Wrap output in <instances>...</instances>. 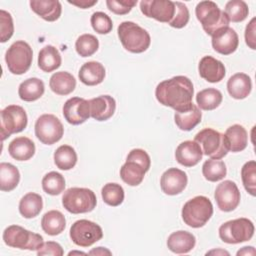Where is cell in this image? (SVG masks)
Returning a JSON list of instances; mask_svg holds the SVG:
<instances>
[{"label": "cell", "mask_w": 256, "mask_h": 256, "mask_svg": "<svg viewBox=\"0 0 256 256\" xmlns=\"http://www.w3.org/2000/svg\"><path fill=\"white\" fill-rule=\"evenodd\" d=\"M224 137L229 151L240 152L247 147L248 134L242 125L234 124L228 127Z\"/></svg>", "instance_id": "obj_27"}, {"label": "cell", "mask_w": 256, "mask_h": 256, "mask_svg": "<svg viewBox=\"0 0 256 256\" xmlns=\"http://www.w3.org/2000/svg\"><path fill=\"white\" fill-rule=\"evenodd\" d=\"M79 80L87 86H95L103 82L105 78V68L97 61L84 63L78 73Z\"/></svg>", "instance_id": "obj_23"}, {"label": "cell", "mask_w": 256, "mask_h": 256, "mask_svg": "<svg viewBox=\"0 0 256 256\" xmlns=\"http://www.w3.org/2000/svg\"><path fill=\"white\" fill-rule=\"evenodd\" d=\"M203 153L197 142L187 140L180 143L175 151V158L179 164L185 167H193L202 159Z\"/></svg>", "instance_id": "obj_18"}, {"label": "cell", "mask_w": 256, "mask_h": 256, "mask_svg": "<svg viewBox=\"0 0 256 256\" xmlns=\"http://www.w3.org/2000/svg\"><path fill=\"white\" fill-rule=\"evenodd\" d=\"M214 198L221 211L230 212L237 208L241 196L236 183L231 180H225L216 187Z\"/></svg>", "instance_id": "obj_13"}, {"label": "cell", "mask_w": 256, "mask_h": 256, "mask_svg": "<svg viewBox=\"0 0 256 256\" xmlns=\"http://www.w3.org/2000/svg\"><path fill=\"white\" fill-rule=\"evenodd\" d=\"M207 255H210V254H216V255H218V254H220V255H229V252H227V251H225V250H221V249H218V250H211V251H209V252H207L206 253Z\"/></svg>", "instance_id": "obj_53"}, {"label": "cell", "mask_w": 256, "mask_h": 256, "mask_svg": "<svg viewBox=\"0 0 256 256\" xmlns=\"http://www.w3.org/2000/svg\"><path fill=\"white\" fill-rule=\"evenodd\" d=\"M117 32L123 47L131 53H142L150 46L151 38L149 33L132 21L120 23Z\"/></svg>", "instance_id": "obj_2"}, {"label": "cell", "mask_w": 256, "mask_h": 256, "mask_svg": "<svg viewBox=\"0 0 256 256\" xmlns=\"http://www.w3.org/2000/svg\"><path fill=\"white\" fill-rule=\"evenodd\" d=\"M211 42L216 52L222 55H230L238 48L239 38L236 31L228 26L215 32L212 35Z\"/></svg>", "instance_id": "obj_17"}, {"label": "cell", "mask_w": 256, "mask_h": 256, "mask_svg": "<svg viewBox=\"0 0 256 256\" xmlns=\"http://www.w3.org/2000/svg\"><path fill=\"white\" fill-rule=\"evenodd\" d=\"M146 170L137 162L126 160L120 168L121 179L130 186H138L144 179Z\"/></svg>", "instance_id": "obj_33"}, {"label": "cell", "mask_w": 256, "mask_h": 256, "mask_svg": "<svg viewBox=\"0 0 256 256\" xmlns=\"http://www.w3.org/2000/svg\"><path fill=\"white\" fill-rule=\"evenodd\" d=\"M140 9L146 17L162 23H169L175 13L174 2L170 0H143Z\"/></svg>", "instance_id": "obj_14"}, {"label": "cell", "mask_w": 256, "mask_h": 256, "mask_svg": "<svg viewBox=\"0 0 256 256\" xmlns=\"http://www.w3.org/2000/svg\"><path fill=\"white\" fill-rule=\"evenodd\" d=\"M6 245L22 250L37 251L43 245V237L19 225H10L3 232Z\"/></svg>", "instance_id": "obj_6"}, {"label": "cell", "mask_w": 256, "mask_h": 256, "mask_svg": "<svg viewBox=\"0 0 256 256\" xmlns=\"http://www.w3.org/2000/svg\"><path fill=\"white\" fill-rule=\"evenodd\" d=\"M196 244L195 236L185 230H179L169 235L167 246L170 251L176 254H186L190 252Z\"/></svg>", "instance_id": "obj_21"}, {"label": "cell", "mask_w": 256, "mask_h": 256, "mask_svg": "<svg viewBox=\"0 0 256 256\" xmlns=\"http://www.w3.org/2000/svg\"><path fill=\"white\" fill-rule=\"evenodd\" d=\"M10 156L18 161H27L35 154V144L28 137H17L8 146Z\"/></svg>", "instance_id": "obj_26"}, {"label": "cell", "mask_w": 256, "mask_h": 256, "mask_svg": "<svg viewBox=\"0 0 256 256\" xmlns=\"http://www.w3.org/2000/svg\"><path fill=\"white\" fill-rule=\"evenodd\" d=\"M103 201L109 206H119L124 201V189L118 183H107L101 189Z\"/></svg>", "instance_id": "obj_39"}, {"label": "cell", "mask_w": 256, "mask_h": 256, "mask_svg": "<svg viewBox=\"0 0 256 256\" xmlns=\"http://www.w3.org/2000/svg\"><path fill=\"white\" fill-rule=\"evenodd\" d=\"M62 58L58 49L52 45L43 47L38 54V67L44 72H52L61 66Z\"/></svg>", "instance_id": "obj_31"}, {"label": "cell", "mask_w": 256, "mask_h": 256, "mask_svg": "<svg viewBox=\"0 0 256 256\" xmlns=\"http://www.w3.org/2000/svg\"><path fill=\"white\" fill-rule=\"evenodd\" d=\"M202 118V113L198 106L191 104L190 107L181 111H175L174 120L177 127L183 131H191L195 128Z\"/></svg>", "instance_id": "obj_25"}, {"label": "cell", "mask_w": 256, "mask_h": 256, "mask_svg": "<svg viewBox=\"0 0 256 256\" xmlns=\"http://www.w3.org/2000/svg\"><path fill=\"white\" fill-rule=\"evenodd\" d=\"M41 227L42 230L50 236L59 235L66 227L65 216L58 210H50L43 215Z\"/></svg>", "instance_id": "obj_30"}, {"label": "cell", "mask_w": 256, "mask_h": 256, "mask_svg": "<svg viewBox=\"0 0 256 256\" xmlns=\"http://www.w3.org/2000/svg\"><path fill=\"white\" fill-rule=\"evenodd\" d=\"M195 14L203 30L212 36L218 30L229 26V19L213 1H201L195 8Z\"/></svg>", "instance_id": "obj_3"}, {"label": "cell", "mask_w": 256, "mask_h": 256, "mask_svg": "<svg viewBox=\"0 0 256 256\" xmlns=\"http://www.w3.org/2000/svg\"><path fill=\"white\" fill-rule=\"evenodd\" d=\"M89 255H111V251L108 250L107 248H104V247H97L93 250H91L89 253Z\"/></svg>", "instance_id": "obj_51"}, {"label": "cell", "mask_w": 256, "mask_h": 256, "mask_svg": "<svg viewBox=\"0 0 256 256\" xmlns=\"http://www.w3.org/2000/svg\"><path fill=\"white\" fill-rule=\"evenodd\" d=\"M64 254L63 248L61 245L55 241H48L43 243V245L37 250L38 256L43 255H53V256H62Z\"/></svg>", "instance_id": "obj_48"}, {"label": "cell", "mask_w": 256, "mask_h": 256, "mask_svg": "<svg viewBox=\"0 0 256 256\" xmlns=\"http://www.w3.org/2000/svg\"><path fill=\"white\" fill-rule=\"evenodd\" d=\"M49 86L55 94L65 96L74 91L76 87V79L69 72H56L51 76Z\"/></svg>", "instance_id": "obj_28"}, {"label": "cell", "mask_w": 256, "mask_h": 256, "mask_svg": "<svg viewBox=\"0 0 256 256\" xmlns=\"http://www.w3.org/2000/svg\"><path fill=\"white\" fill-rule=\"evenodd\" d=\"M99 48L98 39L92 34H82L75 42V49L81 57L92 56Z\"/></svg>", "instance_id": "obj_41"}, {"label": "cell", "mask_w": 256, "mask_h": 256, "mask_svg": "<svg viewBox=\"0 0 256 256\" xmlns=\"http://www.w3.org/2000/svg\"><path fill=\"white\" fill-rule=\"evenodd\" d=\"M97 204L95 193L88 188L72 187L62 196L63 207L72 214L88 213L94 210Z\"/></svg>", "instance_id": "obj_5"}, {"label": "cell", "mask_w": 256, "mask_h": 256, "mask_svg": "<svg viewBox=\"0 0 256 256\" xmlns=\"http://www.w3.org/2000/svg\"><path fill=\"white\" fill-rule=\"evenodd\" d=\"M137 4V0H107L108 9L117 15L128 14Z\"/></svg>", "instance_id": "obj_46"}, {"label": "cell", "mask_w": 256, "mask_h": 256, "mask_svg": "<svg viewBox=\"0 0 256 256\" xmlns=\"http://www.w3.org/2000/svg\"><path fill=\"white\" fill-rule=\"evenodd\" d=\"M45 92L44 82L36 77L24 80L18 88V95L21 100L32 102L38 100Z\"/></svg>", "instance_id": "obj_29"}, {"label": "cell", "mask_w": 256, "mask_h": 256, "mask_svg": "<svg viewBox=\"0 0 256 256\" xmlns=\"http://www.w3.org/2000/svg\"><path fill=\"white\" fill-rule=\"evenodd\" d=\"M224 13L229 21L238 23L244 21L249 13L247 4L242 0H230L226 3Z\"/></svg>", "instance_id": "obj_40"}, {"label": "cell", "mask_w": 256, "mask_h": 256, "mask_svg": "<svg viewBox=\"0 0 256 256\" xmlns=\"http://www.w3.org/2000/svg\"><path fill=\"white\" fill-rule=\"evenodd\" d=\"M193 94L194 87L192 81L182 75L160 82L155 89L157 101L175 111H181L190 107Z\"/></svg>", "instance_id": "obj_1"}, {"label": "cell", "mask_w": 256, "mask_h": 256, "mask_svg": "<svg viewBox=\"0 0 256 256\" xmlns=\"http://www.w3.org/2000/svg\"><path fill=\"white\" fill-rule=\"evenodd\" d=\"M174 6H175V13L172 20L168 24L173 28L180 29L186 26L189 21V18H190L189 10L184 3L179 1L174 2Z\"/></svg>", "instance_id": "obj_44"}, {"label": "cell", "mask_w": 256, "mask_h": 256, "mask_svg": "<svg viewBox=\"0 0 256 256\" xmlns=\"http://www.w3.org/2000/svg\"><path fill=\"white\" fill-rule=\"evenodd\" d=\"M202 174L206 180L210 182H217L226 176L227 168L222 160L209 159L203 163Z\"/></svg>", "instance_id": "obj_37"}, {"label": "cell", "mask_w": 256, "mask_h": 256, "mask_svg": "<svg viewBox=\"0 0 256 256\" xmlns=\"http://www.w3.org/2000/svg\"><path fill=\"white\" fill-rule=\"evenodd\" d=\"M35 135L45 145H52L58 142L63 134L64 128L59 120L53 114H43L35 122Z\"/></svg>", "instance_id": "obj_12"}, {"label": "cell", "mask_w": 256, "mask_h": 256, "mask_svg": "<svg viewBox=\"0 0 256 256\" xmlns=\"http://www.w3.org/2000/svg\"><path fill=\"white\" fill-rule=\"evenodd\" d=\"M69 235L72 242L77 246L89 247L102 239L103 231L95 222L80 219L71 225Z\"/></svg>", "instance_id": "obj_11"}, {"label": "cell", "mask_w": 256, "mask_h": 256, "mask_svg": "<svg viewBox=\"0 0 256 256\" xmlns=\"http://www.w3.org/2000/svg\"><path fill=\"white\" fill-rule=\"evenodd\" d=\"M54 163L61 170H70L77 163V153L70 145H61L54 152Z\"/></svg>", "instance_id": "obj_35"}, {"label": "cell", "mask_w": 256, "mask_h": 256, "mask_svg": "<svg viewBox=\"0 0 256 256\" xmlns=\"http://www.w3.org/2000/svg\"><path fill=\"white\" fill-rule=\"evenodd\" d=\"M73 254H83V255H86V253L80 252V251H71V252H69L68 255H73Z\"/></svg>", "instance_id": "obj_54"}, {"label": "cell", "mask_w": 256, "mask_h": 256, "mask_svg": "<svg viewBox=\"0 0 256 256\" xmlns=\"http://www.w3.org/2000/svg\"><path fill=\"white\" fill-rule=\"evenodd\" d=\"M29 4L33 12L48 22L58 20L62 13L61 3L57 0H31Z\"/></svg>", "instance_id": "obj_22"}, {"label": "cell", "mask_w": 256, "mask_h": 256, "mask_svg": "<svg viewBox=\"0 0 256 256\" xmlns=\"http://www.w3.org/2000/svg\"><path fill=\"white\" fill-rule=\"evenodd\" d=\"M0 41L2 43L8 41L14 33V24L12 16L9 12L0 10Z\"/></svg>", "instance_id": "obj_45"}, {"label": "cell", "mask_w": 256, "mask_h": 256, "mask_svg": "<svg viewBox=\"0 0 256 256\" xmlns=\"http://www.w3.org/2000/svg\"><path fill=\"white\" fill-rule=\"evenodd\" d=\"M187 174L178 168H169L166 170L160 179V186L162 191L167 195L180 194L187 186Z\"/></svg>", "instance_id": "obj_16"}, {"label": "cell", "mask_w": 256, "mask_h": 256, "mask_svg": "<svg viewBox=\"0 0 256 256\" xmlns=\"http://www.w3.org/2000/svg\"><path fill=\"white\" fill-rule=\"evenodd\" d=\"M91 26L99 34H108L113 28L111 18L104 12H94L90 19Z\"/></svg>", "instance_id": "obj_43"}, {"label": "cell", "mask_w": 256, "mask_h": 256, "mask_svg": "<svg viewBox=\"0 0 256 256\" xmlns=\"http://www.w3.org/2000/svg\"><path fill=\"white\" fill-rule=\"evenodd\" d=\"M90 116L97 121H106L116 110V101L110 95H100L89 100Z\"/></svg>", "instance_id": "obj_19"}, {"label": "cell", "mask_w": 256, "mask_h": 256, "mask_svg": "<svg viewBox=\"0 0 256 256\" xmlns=\"http://www.w3.org/2000/svg\"><path fill=\"white\" fill-rule=\"evenodd\" d=\"M0 114V128L2 141L10 137L12 134L23 131L27 126V114L24 108H22L19 105H9L2 109Z\"/></svg>", "instance_id": "obj_10"}, {"label": "cell", "mask_w": 256, "mask_h": 256, "mask_svg": "<svg viewBox=\"0 0 256 256\" xmlns=\"http://www.w3.org/2000/svg\"><path fill=\"white\" fill-rule=\"evenodd\" d=\"M229 95L237 100L246 98L252 90L251 78L245 73H236L227 81Z\"/></svg>", "instance_id": "obj_24"}, {"label": "cell", "mask_w": 256, "mask_h": 256, "mask_svg": "<svg viewBox=\"0 0 256 256\" xmlns=\"http://www.w3.org/2000/svg\"><path fill=\"white\" fill-rule=\"evenodd\" d=\"M241 178L245 190L252 196L256 195V162H246L241 169Z\"/></svg>", "instance_id": "obj_42"}, {"label": "cell", "mask_w": 256, "mask_h": 256, "mask_svg": "<svg viewBox=\"0 0 256 256\" xmlns=\"http://www.w3.org/2000/svg\"><path fill=\"white\" fill-rule=\"evenodd\" d=\"M33 51L31 46L22 40L14 42L6 51L5 62L8 70L15 75L27 72L32 64Z\"/></svg>", "instance_id": "obj_7"}, {"label": "cell", "mask_w": 256, "mask_h": 256, "mask_svg": "<svg viewBox=\"0 0 256 256\" xmlns=\"http://www.w3.org/2000/svg\"><path fill=\"white\" fill-rule=\"evenodd\" d=\"M126 160H132V161L139 163L146 170V172L149 171L150 166H151V160H150L148 153L145 150L139 149V148L132 149L129 152Z\"/></svg>", "instance_id": "obj_47"}, {"label": "cell", "mask_w": 256, "mask_h": 256, "mask_svg": "<svg viewBox=\"0 0 256 256\" xmlns=\"http://www.w3.org/2000/svg\"><path fill=\"white\" fill-rule=\"evenodd\" d=\"M43 208L42 197L34 192L25 194L19 202V212L27 219H31L39 215Z\"/></svg>", "instance_id": "obj_32"}, {"label": "cell", "mask_w": 256, "mask_h": 256, "mask_svg": "<svg viewBox=\"0 0 256 256\" xmlns=\"http://www.w3.org/2000/svg\"><path fill=\"white\" fill-rule=\"evenodd\" d=\"M222 93L215 88H206L196 95V102L200 109L210 111L216 109L222 102Z\"/></svg>", "instance_id": "obj_36"}, {"label": "cell", "mask_w": 256, "mask_h": 256, "mask_svg": "<svg viewBox=\"0 0 256 256\" xmlns=\"http://www.w3.org/2000/svg\"><path fill=\"white\" fill-rule=\"evenodd\" d=\"M199 75L210 83L220 82L225 77L224 64L212 56H204L198 65Z\"/></svg>", "instance_id": "obj_20"}, {"label": "cell", "mask_w": 256, "mask_h": 256, "mask_svg": "<svg viewBox=\"0 0 256 256\" xmlns=\"http://www.w3.org/2000/svg\"><path fill=\"white\" fill-rule=\"evenodd\" d=\"M98 1L97 0H93V1H87V0H81V1H68V3L75 5L81 9H86L89 7H92L93 5H95Z\"/></svg>", "instance_id": "obj_50"}, {"label": "cell", "mask_w": 256, "mask_h": 256, "mask_svg": "<svg viewBox=\"0 0 256 256\" xmlns=\"http://www.w3.org/2000/svg\"><path fill=\"white\" fill-rule=\"evenodd\" d=\"M256 18H252L245 29V42L249 48L256 49Z\"/></svg>", "instance_id": "obj_49"}, {"label": "cell", "mask_w": 256, "mask_h": 256, "mask_svg": "<svg viewBox=\"0 0 256 256\" xmlns=\"http://www.w3.org/2000/svg\"><path fill=\"white\" fill-rule=\"evenodd\" d=\"M20 181V172L11 163H0V190L10 192L17 187Z\"/></svg>", "instance_id": "obj_34"}, {"label": "cell", "mask_w": 256, "mask_h": 256, "mask_svg": "<svg viewBox=\"0 0 256 256\" xmlns=\"http://www.w3.org/2000/svg\"><path fill=\"white\" fill-rule=\"evenodd\" d=\"M181 215L186 225L192 228H200L213 215V205L209 198L202 195L196 196L184 204Z\"/></svg>", "instance_id": "obj_4"}, {"label": "cell", "mask_w": 256, "mask_h": 256, "mask_svg": "<svg viewBox=\"0 0 256 256\" xmlns=\"http://www.w3.org/2000/svg\"><path fill=\"white\" fill-rule=\"evenodd\" d=\"M254 224L247 218H237L219 227L220 239L228 244H238L250 240L254 235Z\"/></svg>", "instance_id": "obj_9"}, {"label": "cell", "mask_w": 256, "mask_h": 256, "mask_svg": "<svg viewBox=\"0 0 256 256\" xmlns=\"http://www.w3.org/2000/svg\"><path fill=\"white\" fill-rule=\"evenodd\" d=\"M194 141L199 144L202 153L211 159H221L229 151L224 134L212 128H204L199 131L195 135Z\"/></svg>", "instance_id": "obj_8"}, {"label": "cell", "mask_w": 256, "mask_h": 256, "mask_svg": "<svg viewBox=\"0 0 256 256\" xmlns=\"http://www.w3.org/2000/svg\"><path fill=\"white\" fill-rule=\"evenodd\" d=\"M254 254H255V249L252 246H245L237 252V256H239V255H254Z\"/></svg>", "instance_id": "obj_52"}, {"label": "cell", "mask_w": 256, "mask_h": 256, "mask_svg": "<svg viewBox=\"0 0 256 256\" xmlns=\"http://www.w3.org/2000/svg\"><path fill=\"white\" fill-rule=\"evenodd\" d=\"M63 116L72 125H80L90 117L89 100L80 97H72L63 105Z\"/></svg>", "instance_id": "obj_15"}, {"label": "cell", "mask_w": 256, "mask_h": 256, "mask_svg": "<svg viewBox=\"0 0 256 256\" xmlns=\"http://www.w3.org/2000/svg\"><path fill=\"white\" fill-rule=\"evenodd\" d=\"M65 178L62 174L56 171L47 173L42 179V188L49 195H59L65 189Z\"/></svg>", "instance_id": "obj_38"}]
</instances>
